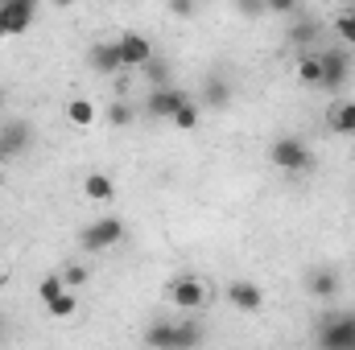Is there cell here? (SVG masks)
<instances>
[{
	"label": "cell",
	"mask_w": 355,
	"mask_h": 350,
	"mask_svg": "<svg viewBox=\"0 0 355 350\" xmlns=\"http://www.w3.org/2000/svg\"><path fill=\"white\" fill-rule=\"evenodd\" d=\"M62 280H67V288H83V284H87V268H83V264H71V268L62 272Z\"/></svg>",
	"instance_id": "obj_25"
},
{
	"label": "cell",
	"mask_w": 355,
	"mask_h": 350,
	"mask_svg": "<svg viewBox=\"0 0 355 350\" xmlns=\"http://www.w3.org/2000/svg\"><path fill=\"white\" fill-rule=\"evenodd\" d=\"M50 4H58V8H71V4H75V0H50Z\"/></svg>",
	"instance_id": "obj_30"
},
{
	"label": "cell",
	"mask_w": 355,
	"mask_h": 350,
	"mask_svg": "<svg viewBox=\"0 0 355 350\" xmlns=\"http://www.w3.org/2000/svg\"><path fill=\"white\" fill-rule=\"evenodd\" d=\"M314 33H318V25H310V21H302V25H297V29H293V42H297V46H302V42H310V37H314Z\"/></svg>",
	"instance_id": "obj_28"
},
{
	"label": "cell",
	"mask_w": 355,
	"mask_h": 350,
	"mask_svg": "<svg viewBox=\"0 0 355 350\" xmlns=\"http://www.w3.org/2000/svg\"><path fill=\"white\" fill-rule=\"evenodd\" d=\"M166 297H170V305L186 309V313H194V309H202V305H207L211 288H207V280H202V276H190V272H182V276H174V280H170Z\"/></svg>",
	"instance_id": "obj_4"
},
{
	"label": "cell",
	"mask_w": 355,
	"mask_h": 350,
	"mask_svg": "<svg viewBox=\"0 0 355 350\" xmlns=\"http://www.w3.org/2000/svg\"><path fill=\"white\" fill-rule=\"evenodd\" d=\"M306 288H310V297H335L339 293V272L335 268H314L310 276H306Z\"/></svg>",
	"instance_id": "obj_13"
},
{
	"label": "cell",
	"mask_w": 355,
	"mask_h": 350,
	"mask_svg": "<svg viewBox=\"0 0 355 350\" xmlns=\"http://www.w3.org/2000/svg\"><path fill=\"white\" fill-rule=\"evenodd\" d=\"M116 46H120V62H124V71H141V66L149 62V54H153V42H149L145 33H120Z\"/></svg>",
	"instance_id": "obj_8"
},
{
	"label": "cell",
	"mask_w": 355,
	"mask_h": 350,
	"mask_svg": "<svg viewBox=\"0 0 355 350\" xmlns=\"http://www.w3.org/2000/svg\"><path fill=\"white\" fill-rule=\"evenodd\" d=\"M236 8L248 17V21H257V17H265V0H236Z\"/></svg>",
	"instance_id": "obj_27"
},
{
	"label": "cell",
	"mask_w": 355,
	"mask_h": 350,
	"mask_svg": "<svg viewBox=\"0 0 355 350\" xmlns=\"http://www.w3.org/2000/svg\"><path fill=\"white\" fill-rule=\"evenodd\" d=\"M29 140H33V132H29V124L25 120H12L8 128H4V140H0V153H25L29 149Z\"/></svg>",
	"instance_id": "obj_14"
},
{
	"label": "cell",
	"mask_w": 355,
	"mask_h": 350,
	"mask_svg": "<svg viewBox=\"0 0 355 350\" xmlns=\"http://www.w3.org/2000/svg\"><path fill=\"white\" fill-rule=\"evenodd\" d=\"M227 301H232V309H240V313H257V309L265 305V293H261L257 280H232V284H227Z\"/></svg>",
	"instance_id": "obj_10"
},
{
	"label": "cell",
	"mask_w": 355,
	"mask_h": 350,
	"mask_svg": "<svg viewBox=\"0 0 355 350\" xmlns=\"http://www.w3.org/2000/svg\"><path fill=\"white\" fill-rule=\"evenodd\" d=\"M124 239V223L120 219H91L79 231V248L83 252H112Z\"/></svg>",
	"instance_id": "obj_5"
},
{
	"label": "cell",
	"mask_w": 355,
	"mask_h": 350,
	"mask_svg": "<svg viewBox=\"0 0 355 350\" xmlns=\"http://www.w3.org/2000/svg\"><path fill=\"white\" fill-rule=\"evenodd\" d=\"M297 4H302V0H265V12H277V17H289V12H297Z\"/></svg>",
	"instance_id": "obj_26"
},
{
	"label": "cell",
	"mask_w": 355,
	"mask_h": 350,
	"mask_svg": "<svg viewBox=\"0 0 355 350\" xmlns=\"http://www.w3.org/2000/svg\"><path fill=\"white\" fill-rule=\"evenodd\" d=\"M297 79L306 87H322V58L318 54H302L297 58Z\"/></svg>",
	"instance_id": "obj_19"
},
{
	"label": "cell",
	"mask_w": 355,
	"mask_h": 350,
	"mask_svg": "<svg viewBox=\"0 0 355 350\" xmlns=\"http://www.w3.org/2000/svg\"><path fill=\"white\" fill-rule=\"evenodd\" d=\"M87 62H91V71H99V75H120L124 71V62H120V46L116 42H95L87 50Z\"/></svg>",
	"instance_id": "obj_11"
},
{
	"label": "cell",
	"mask_w": 355,
	"mask_h": 350,
	"mask_svg": "<svg viewBox=\"0 0 355 350\" xmlns=\"http://www.w3.org/2000/svg\"><path fill=\"white\" fill-rule=\"evenodd\" d=\"M79 190H83V198H87V202H99V206L116 198V181H112V174H99V169L83 177V181H79Z\"/></svg>",
	"instance_id": "obj_12"
},
{
	"label": "cell",
	"mask_w": 355,
	"mask_h": 350,
	"mask_svg": "<svg viewBox=\"0 0 355 350\" xmlns=\"http://www.w3.org/2000/svg\"><path fill=\"white\" fill-rule=\"evenodd\" d=\"M95 116H99V111H95V103H91V99H71V103H67V120H71V124H79V128L95 124Z\"/></svg>",
	"instance_id": "obj_21"
},
{
	"label": "cell",
	"mask_w": 355,
	"mask_h": 350,
	"mask_svg": "<svg viewBox=\"0 0 355 350\" xmlns=\"http://www.w3.org/2000/svg\"><path fill=\"white\" fill-rule=\"evenodd\" d=\"M132 116H137V111H132V103H128V99H116V103H107V111H103V120H107L112 128H128V124H132Z\"/></svg>",
	"instance_id": "obj_22"
},
{
	"label": "cell",
	"mask_w": 355,
	"mask_h": 350,
	"mask_svg": "<svg viewBox=\"0 0 355 350\" xmlns=\"http://www.w3.org/2000/svg\"><path fill=\"white\" fill-rule=\"evenodd\" d=\"M141 75H145V87H166V83H174V79H170V62H166L162 54H149V62L141 66Z\"/></svg>",
	"instance_id": "obj_17"
},
{
	"label": "cell",
	"mask_w": 355,
	"mask_h": 350,
	"mask_svg": "<svg viewBox=\"0 0 355 350\" xmlns=\"http://www.w3.org/2000/svg\"><path fill=\"white\" fill-rule=\"evenodd\" d=\"M339 4H352V0H339Z\"/></svg>",
	"instance_id": "obj_31"
},
{
	"label": "cell",
	"mask_w": 355,
	"mask_h": 350,
	"mask_svg": "<svg viewBox=\"0 0 355 350\" xmlns=\"http://www.w3.org/2000/svg\"><path fill=\"white\" fill-rule=\"evenodd\" d=\"M202 103H207V107H215V111H223V107L232 103V87H227L219 75H211V79L202 83Z\"/></svg>",
	"instance_id": "obj_16"
},
{
	"label": "cell",
	"mask_w": 355,
	"mask_h": 350,
	"mask_svg": "<svg viewBox=\"0 0 355 350\" xmlns=\"http://www.w3.org/2000/svg\"><path fill=\"white\" fill-rule=\"evenodd\" d=\"M194 4H198V0H170V12H178V17H194Z\"/></svg>",
	"instance_id": "obj_29"
},
{
	"label": "cell",
	"mask_w": 355,
	"mask_h": 350,
	"mask_svg": "<svg viewBox=\"0 0 355 350\" xmlns=\"http://www.w3.org/2000/svg\"><path fill=\"white\" fill-rule=\"evenodd\" d=\"M0 284H4V272H0Z\"/></svg>",
	"instance_id": "obj_32"
},
{
	"label": "cell",
	"mask_w": 355,
	"mask_h": 350,
	"mask_svg": "<svg viewBox=\"0 0 355 350\" xmlns=\"http://www.w3.org/2000/svg\"><path fill=\"white\" fill-rule=\"evenodd\" d=\"M145 342L162 350H190L202 342V326L198 322H157L145 330Z\"/></svg>",
	"instance_id": "obj_1"
},
{
	"label": "cell",
	"mask_w": 355,
	"mask_h": 350,
	"mask_svg": "<svg viewBox=\"0 0 355 350\" xmlns=\"http://www.w3.org/2000/svg\"><path fill=\"white\" fill-rule=\"evenodd\" d=\"M335 33L343 37V46H352V50H355V4H347V8L339 12V21H335Z\"/></svg>",
	"instance_id": "obj_23"
},
{
	"label": "cell",
	"mask_w": 355,
	"mask_h": 350,
	"mask_svg": "<svg viewBox=\"0 0 355 350\" xmlns=\"http://www.w3.org/2000/svg\"><path fill=\"white\" fill-rule=\"evenodd\" d=\"M62 288H67V280H62V272H58V276H46V280L37 284V297H42V301H54Z\"/></svg>",
	"instance_id": "obj_24"
},
{
	"label": "cell",
	"mask_w": 355,
	"mask_h": 350,
	"mask_svg": "<svg viewBox=\"0 0 355 350\" xmlns=\"http://www.w3.org/2000/svg\"><path fill=\"white\" fill-rule=\"evenodd\" d=\"M327 120H331V132H339V136H355V99L335 103V107L327 111Z\"/></svg>",
	"instance_id": "obj_15"
},
{
	"label": "cell",
	"mask_w": 355,
	"mask_h": 350,
	"mask_svg": "<svg viewBox=\"0 0 355 350\" xmlns=\"http://www.w3.org/2000/svg\"><path fill=\"white\" fill-rule=\"evenodd\" d=\"M186 99H190V91L174 87V83L149 87V95H145V116H149V120H170L178 111V103H186Z\"/></svg>",
	"instance_id": "obj_7"
},
{
	"label": "cell",
	"mask_w": 355,
	"mask_h": 350,
	"mask_svg": "<svg viewBox=\"0 0 355 350\" xmlns=\"http://www.w3.org/2000/svg\"><path fill=\"white\" fill-rule=\"evenodd\" d=\"M46 313H50V317H71V313H79V297H75V288H62L54 301H46Z\"/></svg>",
	"instance_id": "obj_20"
},
{
	"label": "cell",
	"mask_w": 355,
	"mask_h": 350,
	"mask_svg": "<svg viewBox=\"0 0 355 350\" xmlns=\"http://www.w3.org/2000/svg\"><path fill=\"white\" fill-rule=\"evenodd\" d=\"M0 157H4V153H0Z\"/></svg>",
	"instance_id": "obj_33"
},
{
	"label": "cell",
	"mask_w": 355,
	"mask_h": 350,
	"mask_svg": "<svg viewBox=\"0 0 355 350\" xmlns=\"http://www.w3.org/2000/svg\"><path fill=\"white\" fill-rule=\"evenodd\" d=\"M37 17V0H0V37H21Z\"/></svg>",
	"instance_id": "obj_6"
},
{
	"label": "cell",
	"mask_w": 355,
	"mask_h": 350,
	"mask_svg": "<svg viewBox=\"0 0 355 350\" xmlns=\"http://www.w3.org/2000/svg\"><path fill=\"white\" fill-rule=\"evenodd\" d=\"M322 91H339L352 79V58L343 50H322Z\"/></svg>",
	"instance_id": "obj_9"
},
{
	"label": "cell",
	"mask_w": 355,
	"mask_h": 350,
	"mask_svg": "<svg viewBox=\"0 0 355 350\" xmlns=\"http://www.w3.org/2000/svg\"><path fill=\"white\" fill-rule=\"evenodd\" d=\"M198 120H202V107H198L194 99L178 103V111L170 116V124H174V128H182V132H194V128H198Z\"/></svg>",
	"instance_id": "obj_18"
},
{
	"label": "cell",
	"mask_w": 355,
	"mask_h": 350,
	"mask_svg": "<svg viewBox=\"0 0 355 350\" xmlns=\"http://www.w3.org/2000/svg\"><path fill=\"white\" fill-rule=\"evenodd\" d=\"M268 161L285 174H306L310 169V149H306L302 136H277L268 145Z\"/></svg>",
	"instance_id": "obj_2"
},
{
	"label": "cell",
	"mask_w": 355,
	"mask_h": 350,
	"mask_svg": "<svg viewBox=\"0 0 355 350\" xmlns=\"http://www.w3.org/2000/svg\"><path fill=\"white\" fill-rule=\"evenodd\" d=\"M318 347L322 350H355V313H322Z\"/></svg>",
	"instance_id": "obj_3"
}]
</instances>
